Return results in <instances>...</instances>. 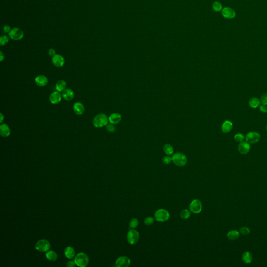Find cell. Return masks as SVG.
Wrapping results in <instances>:
<instances>
[{"mask_svg": "<svg viewBox=\"0 0 267 267\" xmlns=\"http://www.w3.org/2000/svg\"><path fill=\"white\" fill-rule=\"evenodd\" d=\"M92 123L95 128H102L108 124V118L105 114L100 113L94 118Z\"/></svg>", "mask_w": 267, "mask_h": 267, "instance_id": "1", "label": "cell"}, {"mask_svg": "<svg viewBox=\"0 0 267 267\" xmlns=\"http://www.w3.org/2000/svg\"><path fill=\"white\" fill-rule=\"evenodd\" d=\"M74 262L75 264L79 267H86L89 263V257L85 253H80L76 256Z\"/></svg>", "mask_w": 267, "mask_h": 267, "instance_id": "2", "label": "cell"}, {"mask_svg": "<svg viewBox=\"0 0 267 267\" xmlns=\"http://www.w3.org/2000/svg\"><path fill=\"white\" fill-rule=\"evenodd\" d=\"M172 162L175 164L176 166H185L187 159L185 155L180 152H177L172 157Z\"/></svg>", "mask_w": 267, "mask_h": 267, "instance_id": "3", "label": "cell"}, {"mask_svg": "<svg viewBox=\"0 0 267 267\" xmlns=\"http://www.w3.org/2000/svg\"><path fill=\"white\" fill-rule=\"evenodd\" d=\"M170 217V213L166 210L160 209L156 210L154 213V218L157 221L164 222L168 221Z\"/></svg>", "mask_w": 267, "mask_h": 267, "instance_id": "4", "label": "cell"}, {"mask_svg": "<svg viewBox=\"0 0 267 267\" xmlns=\"http://www.w3.org/2000/svg\"><path fill=\"white\" fill-rule=\"evenodd\" d=\"M128 243L132 245L136 244L139 240V234L134 229H130L127 234Z\"/></svg>", "mask_w": 267, "mask_h": 267, "instance_id": "5", "label": "cell"}, {"mask_svg": "<svg viewBox=\"0 0 267 267\" xmlns=\"http://www.w3.org/2000/svg\"><path fill=\"white\" fill-rule=\"evenodd\" d=\"M189 209L194 214H198L202 211V202L199 199L193 200L189 205Z\"/></svg>", "mask_w": 267, "mask_h": 267, "instance_id": "6", "label": "cell"}, {"mask_svg": "<svg viewBox=\"0 0 267 267\" xmlns=\"http://www.w3.org/2000/svg\"><path fill=\"white\" fill-rule=\"evenodd\" d=\"M24 36V32L22 29L19 28H14L11 29V30L9 33V37L10 38L15 41L20 40Z\"/></svg>", "mask_w": 267, "mask_h": 267, "instance_id": "7", "label": "cell"}, {"mask_svg": "<svg viewBox=\"0 0 267 267\" xmlns=\"http://www.w3.org/2000/svg\"><path fill=\"white\" fill-rule=\"evenodd\" d=\"M51 245L49 242L46 240H40L36 243L35 248L37 250L41 252H45L49 250Z\"/></svg>", "mask_w": 267, "mask_h": 267, "instance_id": "8", "label": "cell"}, {"mask_svg": "<svg viewBox=\"0 0 267 267\" xmlns=\"http://www.w3.org/2000/svg\"><path fill=\"white\" fill-rule=\"evenodd\" d=\"M260 134L256 132H251L247 133L245 136L246 141L249 144H255L258 142L260 139Z\"/></svg>", "mask_w": 267, "mask_h": 267, "instance_id": "9", "label": "cell"}, {"mask_svg": "<svg viewBox=\"0 0 267 267\" xmlns=\"http://www.w3.org/2000/svg\"><path fill=\"white\" fill-rule=\"evenodd\" d=\"M130 259L126 256L118 257L116 261V266L118 267H128L130 265Z\"/></svg>", "mask_w": 267, "mask_h": 267, "instance_id": "10", "label": "cell"}, {"mask_svg": "<svg viewBox=\"0 0 267 267\" xmlns=\"http://www.w3.org/2000/svg\"><path fill=\"white\" fill-rule=\"evenodd\" d=\"M52 62L56 68H62L65 64V59L60 54H56L52 57Z\"/></svg>", "mask_w": 267, "mask_h": 267, "instance_id": "11", "label": "cell"}, {"mask_svg": "<svg viewBox=\"0 0 267 267\" xmlns=\"http://www.w3.org/2000/svg\"><path fill=\"white\" fill-rule=\"evenodd\" d=\"M221 11L222 16L224 18H226L228 19H232L236 16V13L235 11L231 7H224Z\"/></svg>", "mask_w": 267, "mask_h": 267, "instance_id": "12", "label": "cell"}, {"mask_svg": "<svg viewBox=\"0 0 267 267\" xmlns=\"http://www.w3.org/2000/svg\"><path fill=\"white\" fill-rule=\"evenodd\" d=\"M62 98V95L60 92H53L49 97V101L53 104H57L60 102Z\"/></svg>", "mask_w": 267, "mask_h": 267, "instance_id": "13", "label": "cell"}, {"mask_svg": "<svg viewBox=\"0 0 267 267\" xmlns=\"http://www.w3.org/2000/svg\"><path fill=\"white\" fill-rule=\"evenodd\" d=\"M250 150V144L247 142L246 141H243L240 142L238 144V150L241 154L245 155L247 154Z\"/></svg>", "mask_w": 267, "mask_h": 267, "instance_id": "14", "label": "cell"}, {"mask_svg": "<svg viewBox=\"0 0 267 267\" xmlns=\"http://www.w3.org/2000/svg\"><path fill=\"white\" fill-rule=\"evenodd\" d=\"M37 86L39 87H44L48 83V79L44 75H39L35 80Z\"/></svg>", "mask_w": 267, "mask_h": 267, "instance_id": "15", "label": "cell"}, {"mask_svg": "<svg viewBox=\"0 0 267 267\" xmlns=\"http://www.w3.org/2000/svg\"><path fill=\"white\" fill-rule=\"evenodd\" d=\"M73 111L74 113L78 116H81L85 112V106L84 104L80 102H77L73 105Z\"/></svg>", "mask_w": 267, "mask_h": 267, "instance_id": "16", "label": "cell"}, {"mask_svg": "<svg viewBox=\"0 0 267 267\" xmlns=\"http://www.w3.org/2000/svg\"><path fill=\"white\" fill-rule=\"evenodd\" d=\"M122 120V116L118 113H114L111 114L108 117L109 123L113 124L114 125L120 123Z\"/></svg>", "mask_w": 267, "mask_h": 267, "instance_id": "17", "label": "cell"}, {"mask_svg": "<svg viewBox=\"0 0 267 267\" xmlns=\"http://www.w3.org/2000/svg\"><path fill=\"white\" fill-rule=\"evenodd\" d=\"M62 97L66 101H70L74 97V92L72 89L66 88L62 92Z\"/></svg>", "mask_w": 267, "mask_h": 267, "instance_id": "18", "label": "cell"}, {"mask_svg": "<svg viewBox=\"0 0 267 267\" xmlns=\"http://www.w3.org/2000/svg\"><path fill=\"white\" fill-rule=\"evenodd\" d=\"M11 134V129L8 125L1 124L0 125V135L3 137H8Z\"/></svg>", "mask_w": 267, "mask_h": 267, "instance_id": "19", "label": "cell"}, {"mask_svg": "<svg viewBox=\"0 0 267 267\" xmlns=\"http://www.w3.org/2000/svg\"><path fill=\"white\" fill-rule=\"evenodd\" d=\"M233 127V124L232 122L228 120H225L222 125V131L224 134H228L231 132Z\"/></svg>", "mask_w": 267, "mask_h": 267, "instance_id": "20", "label": "cell"}, {"mask_svg": "<svg viewBox=\"0 0 267 267\" xmlns=\"http://www.w3.org/2000/svg\"><path fill=\"white\" fill-rule=\"evenodd\" d=\"M66 87L67 83L64 80H60L56 84V90L60 92H63L65 89H66Z\"/></svg>", "mask_w": 267, "mask_h": 267, "instance_id": "21", "label": "cell"}, {"mask_svg": "<svg viewBox=\"0 0 267 267\" xmlns=\"http://www.w3.org/2000/svg\"><path fill=\"white\" fill-rule=\"evenodd\" d=\"M261 104L260 100L256 97H253L249 100L248 104L250 108H257L259 106H260Z\"/></svg>", "mask_w": 267, "mask_h": 267, "instance_id": "22", "label": "cell"}, {"mask_svg": "<svg viewBox=\"0 0 267 267\" xmlns=\"http://www.w3.org/2000/svg\"><path fill=\"white\" fill-rule=\"evenodd\" d=\"M242 260L246 264H249L253 260V256L252 254L249 252H245L242 255Z\"/></svg>", "mask_w": 267, "mask_h": 267, "instance_id": "23", "label": "cell"}, {"mask_svg": "<svg viewBox=\"0 0 267 267\" xmlns=\"http://www.w3.org/2000/svg\"><path fill=\"white\" fill-rule=\"evenodd\" d=\"M240 236V233L236 230H231L227 234V237L230 241H235L238 239Z\"/></svg>", "mask_w": 267, "mask_h": 267, "instance_id": "24", "label": "cell"}, {"mask_svg": "<svg viewBox=\"0 0 267 267\" xmlns=\"http://www.w3.org/2000/svg\"><path fill=\"white\" fill-rule=\"evenodd\" d=\"M64 254H65V256L68 259H72L74 257L75 255V250L74 248L68 246L65 248V251H64Z\"/></svg>", "mask_w": 267, "mask_h": 267, "instance_id": "25", "label": "cell"}, {"mask_svg": "<svg viewBox=\"0 0 267 267\" xmlns=\"http://www.w3.org/2000/svg\"><path fill=\"white\" fill-rule=\"evenodd\" d=\"M46 257L50 261H56L58 258L57 254L52 250H50L46 254Z\"/></svg>", "mask_w": 267, "mask_h": 267, "instance_id": "26", "label": "cell"}, {"mask_svg": "<svg viewBox=\"0 0 267 267\" xmlns=\"http://www.w3.org/2000/svg\"><path fill=\"white\" fill-rule=\"evenodd\" d=\"M164 152L168 156H170L173 154L174 149L173 147L171 144H166L164 146Z\"/></svg>", "mask_w": 267, "mask_h": 267, "instance_id": "27", "label": "cell"}, {"mask_svg": "<svg viewBox=\"0 0 267 267\" xmlns=\"http://www.w3.org/2000/svg\"><path fill=\"white\" fill-rule=\"evenodd\" d=\"M190 210L187 209H184L180 212V217L182 219L184 220L188 219L190 216Z\"/></svg>", "mask_w": 267, "mask_h": 267, "instance_id": "28", "label": "cell"}, {"mask_svg": "<svg viewBox=\"0 0 267 267\" xmlns=\"http://www.w3.org/2000/svg\"><path fill=\"white\" fill-rule=\"evenodd\" d=\"M139 224V221L136 218H132L129 223V226L130 229H135L136 228Z\"/></svg>", "mask_w": 267, "mask_h": 267, "instance_id": "29", "label": "cell"}, {"mask_svg": "<svg viewBox=\"0 0 267 267\" xmlns=\"http://www.w3.org/2000/svg\"><path fill=\"white\" fill-rule=\"evenodd\" d=\"M212 8L214 11L219 12L222 10V6L220 3L219 2H214L212 4Z\"/></svg>", "mask_w": 267, "mask_h": 267, "instance_id": "30", "label": "cell"}, {"mask_svg": "<svg viewBox=\"0 0 267 267\" xmlns=\"http://www.w3.org/2000/svg\"><path fill=\"white\" fill-rule=\"evenodd\" d=\"M245 138V137L242 133H237L235 134L234 137V139L235 140V141L236 142H240V143L243 142Z\"/></svg>", "mask_w": 267, "mask_h": 267, "instance_id": "31", "label": "cell"}, {"mask_svg": "<svg viewBox=\"0 0 267 267\" xmlns=\"http://www.w3.org/2000/svg\"><path fill=\"white\" fill-rule=\"evenodd\" d=\"M9 41L8 37L6 35H3L0 38V45L4 46L6 45Z\"/></svg>", "mask_w": 267, "mask_h": 267, "instance_id": "32", "label": "cell"}, {"mask_svg": "<svg viewBox=\"0 0 267 267\" xmlns=\"http://www.w3.org/2000/svg\"><path fill=\"white\" fill-rule=\"evenodd\" d=\"M250 230L247 227L244 226L240 229V233L244 235H248L250 233Z\"/></svg>", "mask_w": 267, "mask_h": 267, "instance_id": "33", "label": "cell"}, {"mask_svg": "<svg viewBox=\"0 0 267 267\" xmlns=\"http://www.w3.org/2000/svg\"><path fill=\"white\" fill-rule=\"evenodd\" d=\"M154 222V219L151 217H148L144 219V223L147 226L151 225Z\"/></svg>", "mask_w": 267, "mask_h": 267, "instance_id": "34", "label": "cell"}, {"mask_svg": "<svg viewBox=\"0 0 267 267\" xmlns=\"http://www.w3.org/2000/svg\"><path fill=\"white\" fill-rule=\"evenodd\" d=\"M106 130L108 131L109 132H114L116 131V127L113 124L111 123H108L107 125H106Z\"/></svg>", "mask_w": 267, "mask_h": 267, "instance_id": "35", "label": "cell"}, {"mask_svg": "<svg viewBox=\"0 0 267 267\" xmlns=\"http://www.w3.org/2000/svg\"><path fill=\"white\" fill-rule=\"evenodd\" d=\"M172 161V158L168 156H164L162 159V162L165 164H169L171 163Z\"/></svg>", "mask_w": 267, "mask_h": 267, "instance_id": "36", "label": "cell"}, {"mask_svg": "<svg viewBox=\"0 0 267 267\" xmlns=\"http://www.w3.org/2000/svg\"><path fill=\"white\" fill-rule=\"evenodd\" d=\"M260 101L262 104L267 106V94H262L261 97Z\"/></svg>", "mask_w": 267, "mask_h": 267, "instance_id": "37", "label": "cell"}, {"mask_svg": "<svg viewBox=\"0 0 267 267\" xmlns=\"http://www.w3.org/2000/svg\"><path fill=\"white\" fill-rule=\"evenodd\" d=\"M259 110L262 113H267V106L262 104L259 106Z\"/></svg>", "mask_w": 267, "mask_h": 267, "instance_id": "38", "label": "cell"}, {"mask_svg": "<svg viewBox=\"0 0 267 267\" xmlns=\"http://www.w3.org/2000/svg\"><path fill=\"white\" fill-rule=\"evenodd\" d=\"M48 54L49 56L52 58L54 56L56 55V51L53 49H50L48 51Z\"/></svg>", "mask_w": 267, "mask_h": 267, "instance_id": "39", "label": "cell"}, {"mask_svg": "<svg viewBox=\"0 0 267 267\" xmlns=\"http://www.w3.org/2000/svg\"><path fill=\"white\" fill-rule=\"evenodd\" d=\"M11 30V27L8 25H5V26L3 27V31L5 33H10Z\"/></svg>", "mask_w": 267, "mask_h": 267, "instance_id": "40", "label": "cell"}, {"mask_svg": "<svg viewBox=\"0 0 267 267\" xmlns=\"http://www.w3.org/2000/svg\"><path fill=\"white\" fill-rule=\"evenodd\" d=\"M75 265H76V264H75V262H73L72 261H68V263H67V265H67V266H68V267H74Z\"/></svg>", "mask_w": 267, "mask_h": 267, "instance_id": "41", "label": "cell"}, {"mask_svg": "<svg viewBox=\"0 0 267 267\" xmlns=\"http://www.w3.org/2000/svg\"><path fill=\"white\" fill-rule=\"evenodd\" d=\"M4 59V54H3L2 51H1L0 52V61L2 62Z\"/></svg>", "mask_w": 267, "mask_h": 267, "instance_id": "42", "label": "cell"}, {"mask_svg": "<svg viewBox=\"0 0 267 267\" xmlns=\"http://www.w3.org/2000/svg\"><path fill=\"white\" fill-rule=\"evenodd\" d=\"M0 116H1V117H0V123H2L3 120H4V116L3 114L2 113H1V114H0Z\"/></svg>", "mask_w": 267, "mask_h": 267, "instance_id": "43", "label": "cell"}, {"mask_svg": "<svg viewBox=\"0 0 267 267\" xmlns=\"http://www.w3.org/2000/svg\"><path fill=\"white\" fill-rule=\"evenodd\" d=\"M266 130H267V127H266Z\"/></svg>", "mask_w": 267, "mask_h": 267, "instance_id": "44", "label": "cell"}]
</instances>
